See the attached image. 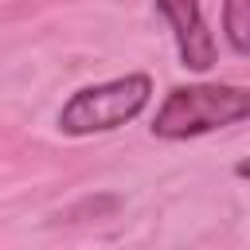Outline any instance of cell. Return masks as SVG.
I'll return each mask as SVG.
<instances>
[{"instance_id":"cell-1","label":"cell","mask_w":250,"mask_h":250,"mask_svg":"<svg viewBox=\"0 0 250 250\" xmlns=\"http://www.w3.org/2000/svg\"><path fill=\"white\" fill-rule=\"evenodd\" d=\"M246 117H250V90L246 86L195 82V86H172L148 129L160 141H188V137H203V133L238 125Z\"/></svg>"},{"instance_id":"cell-2","label":"cell","mask_w":250,"mask_h":250,"mask_svg":"<svg viewBox=\"0 0 250 250\" xmlns=\"http://www.w3.org/2000/svg\"><path fill=\"white\" fill-rule=\"evenodd\" d=\"M152 98V78L145 70H129L121 78L109 82H94L74 90L62 109H59V129L66 137H94V133H109L129 125L133 117H141V109Z\"/></svg>"},{"instance_id":"cell-3","label":"cell","mask_w":250,"mask_h":250,"mask_svg":"<svg viewBox=\"0 0 250 250\" xmlns=\"http://www.w3.org/2000/svg\"><path fill=\"white\" fill-rule=\"evenodd\" d=\"M156 12L168 20L172 35H176V55L184 70L207 74L215 66V39L203 23V8L199 0H156Z\"/></svg>"},{"instance_id":"cell-4","label":"cell","mask_w":250,"mask_h":250,"mask_svg":"<svg viewBox=\"0 0 250 250\" xmlns=\"http://www.w3.org/2000/svg\"><path fill=\"white\" fill-rule=\"evenodd\" d=\"M223 35L238 59L250 55V0H223Z\"/></svg>"}]
</instances>
